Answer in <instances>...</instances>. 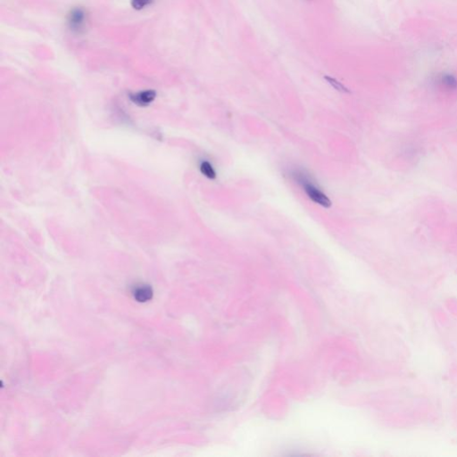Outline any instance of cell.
Listing matches in <instances>:
<instances>
[{"label": "cell", "mask_w": 457, "mask_h": 457, "mask_svg": "<svg viewBox=\"0 0 457 457\" xmlns=\"http://www.w3.org/2000/svg\"><path fill=\"white\" fill-rule=\"evenodd\" d=\"M199 170L201 172L202 174L205 176V178L209 179H216L217 177L216 169L214 167V165L207 161V160H202L199 164Z\"/></svg>", "instance_id": "cell-6"}, {"label": "cell", "mask_w": 457, "mask_h": 457, "mask_svg": "<svg viewBox=\"0 0 457 457\" xmlns=\"http://www.w3.org/2000/svg\"><path fill=\"white\" fill-rule=\"evenodd\" d=\"M324 79H325L327 82H328L333 88H335L338 92H342V93L349 92L348 88H346L344 85L342 84V83L338 81V80H336L335 78L329 77V76H324Z\"/></svg>", "instance_id": "cell-7"}, {"label": "cell", "mask_w": 457, "mask_h": 457, "mask_svg": "<svg viewBox=\"0 0 457 457\" xmlns=\"http://www.w3.org/2000/svg\"><path fill=\"white\" fill-rule=\"evenodd\" d=\"M133 296L138 302L145 303L149 301L153 296V290L148 285L136 286L133 289Z\"/></svg>", "instance_id": "cell-5"}, {"label": "cell", "mask_w": 457, "mask_h": 457, "mask_svg": "<svg viewBox=\"0 0 457 457\" xmlns=\"http://www.w3.org/2000/svg\"><path fill=\"white\" fill-rule=\"evenodd\" d=\"M434 83L438 88L445 92H454L457 89V77L451 73L443 72L436 75Z\"/></svg>", "instance_id": "cell-2"}, {"label": "cell", "mask_w": 457, "mask_h": 457, "mask_svg": "<svg viewBox=\"0 0 457 457\" xmlns=\"http://www.w3.org/2000/svg\"><path fill=\"white\" fill-rule=\"evenodd\" d=\"M308 1H310V0H308Z\"/></svg>", "instance_id": "cell-9"}, {"label": "cell", "mask_w": 457, "mask_h": 457, "mask_svg": "<svg viewBox=\"0 0 457 457\" xmlns=\"http://www.w3.org/2000/svg\"><path fill=\"white\" fill-rule=\"evenodd\" d=\"M153 0H132V8L140 10L147 7Z\"/></svg>", "instance_id": "cell-8"}, {"label": "cell", "mask_w": 457, "mask_h": 457, "mask_svg": "<svg viewBox=\"0 0 457 457\" xmlns=\"http://www.w3.org/2000/svg\"><path fill=\"white\" fill-rule=\"evenodd\" d=\"M156 98H157V93L152 89L137 92V93L130 96V99L132 102L139 106H148L154 101Z\"/></svg>", "instance_id": "cell-3"}, {"label": "cell", "mask_w": 457, "mask_h": 457, "mask_svg": "<svg viewBox=\"0 0 457 457\" xmlns=\"http://www.w3.org/2000/svg\"><path fill=\"white\" fill-rule=\"evenodd\" d=\"M85 18H86V16H85L83 10L78 9V8L74 9L71 12L69 18H68L70 27L73 29H76V31L81 29L82 26L84 25Z\"/></svg>", "instance_id": "cell-4"}, {"label": "cell", "mask_w": 457, "mask_h": 457, "mask_svg": "<svg viewBox=\"0 0 457 457\" xmlns=\"http://www.w3.org/2000/svg\"><path fill=\"white\" fill-rule=\"evenodd\" d=\"M289 177L299 186L302 187L308 198L317 205L324 208H329L332 203L329 197L315 184L312 176L306 170L300 168L291 169L289 171Z\"/></svg>", "instance_id": "cell-1"}]
</instances>
